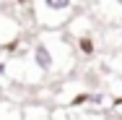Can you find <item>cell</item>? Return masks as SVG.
<instances>
[{
    "label": "cell",
    "instance_id": "6da1fadb",
    "mask_svg": "<svg viewBox=\"0 0 122 120\" xmlns=\"http://www.w3.org/2000/svg\"><path fill=\"white\" fill-rule=\"evenodd\" d=\"M75 65L78 55L62 29H36L26 55H5V86L18 84L34 89L47 78L70 76Z\"/></svg>",
    "mask_w": 122,
    "mask_h": 120
},
{
    "label": "cell",
    "instance_id": "52a82bcc",
    "mask_svg": "<svg viewBox=\"0 0 122 120\" xmlns=\"http://www.w3.org/2000/svg\"><path fill=\"white\" fill-rule=\"evenodd\" d=\"M0 120H24L21 102H13L8 97H0Z\"/></svg>",
    "mask_w": 122,
    "mask_h": 120
},
{
    "label": "cell",
    "instance_id": "5b68a950",
    "mask_svg": "<svg viewBox=\"0 0 122 120\" xmlns=\"http://www.w3.org/2000/svg\"><path fill=\"white\" fill-rule=\"evenodd\" d=\"M73 42V50L78 57H83V60H91V57H96L99 50H101V37H99V31H91V34H83V37H75L70 39Z\"/></svg>",
    "mask_w": 122,
    "mask_h": 120
},
{
    "label": "cell",
    "instance_id": "3957f363",
    "mask_svg": "<svg viewBox=\"0 0 122 120\" xmlns=\"http://www.w3.org/2000/svg\"><path fill=\"white\" fill-rule=\"evenodd\" d=\"M86 11L94 16L101 29L107 26H122V0H91Z\"/></svg>",
    "mask_w": 122,
    "mask_h": 120
},
{
    "label": "cell",
    "instance_id": "277c9868",
    "mask_svg": "<svg viewBox=\"0 0 122 120\" xmlns=\"http://www.w3.org/2000/svg\"><path fill=\"white\" fill-rule=\"evenodd\" d=\"M24 37H26V24L13 11H0V52L10 50Z\"/></svg>",
    "mask_w": 122,
    "mask_h": 120
},
{
    "label": "cell",
    "instance_id": "7a4b0ae2",
    "mask_svg": "<svg viewBox=\"0 0 122 120\" xmlns=\"http://www.w3.org/2000/svg\"><path fill=\"white\" fill-rule=\"evenodd\" d=\"M83 8L86 0H31V24L36 29H65Z\"/></svg>",
    "mask_w": 122,
    "mask_h": 120
},
{
    "label": "cell",
    "instance_id": "8992f818",
    "mask_svg": "<svg viewBox=\"0 0 122 120\" xmlns=\"http://www.w3.org/2000/svg\"><path fill=\"white\" fill-rule=\"evenodd\" d=\"M24 120H49L52 118V107L44 102H24Z\"/></svg>",
    "mask_w": 122,
    "mask_h": 120
},
{
    "label": "cell",
    "instance_id": "30bf717a",
    "mask_svg": "<svg viewBox=\"0 0 122 120\" xmlns=\"http://www.w3.org/2000/svg\"><path fill=\"white\" fill-rule=\"evenodd\" d=\"M88 3H91V0H86V5H88Z\"/></svg>",
    "mask_w": 122,
    "mask_h": 120
},
{
    "label": "cell",
    "instance_id": "9c48e42d",
    "mask_svg": "<svg viewBox=\"0 0 122 120\" xmlns=\"http://www.w3.org/2000/svg\"><path fill=\"white\" fill-rule=\"evenodd\" d=\"M107 65L112 68V71H117V73H122V50H114L109 57H107Z\"/></svg>",
    "mask_w": 122,
    "mask_h": 120
},
{
    "label": "cell",
    "instance_id": "ba28073f",
    "mask_svg": "<svg viewBox=\"0 0 122 120\" xmlns=\"http://www.w3.org/2000/svg\"><path fill=\"white\" fill-rule=\"evenodd\" d=\"M8 3H10V11H13L18 18H21L24 11H29V16H31V0H8Z\"/></svg>",
    "mask_w": 122,
    "mask_h": 120
}]
</instances>
